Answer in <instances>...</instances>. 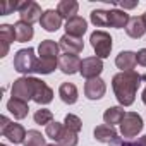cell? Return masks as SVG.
Segmentation results:
<instances>
[{"label": "cell", "mask_w": 146, "mask_h": 146, "mask_svg": "<svg viewBox=\"0 0 146 146\" xmlns=\"http://www.w3.org/2000/svg\"><path fill=\"white\" fill-rule=\"evenodd\" d=\"M62 131H64V124H60V122H57V120L50 122V124L46 125V129H45L46 136H48L50 139H53V141H57V139L60 137Z\"/></svg>", "instance_id": "1f68e13d"}, {"label": "cell", "mask_w": 146, "mask_h": 146, "mask_svg": "<svg viewBox=\"0 0 146 146\" xmlns=\"http://www.w3.org/2000/svg\"><path fill=\"white\" fill-rule=\"evenodd\" d=\"M90 19L96 28H105V26H108V11H102V9L91 11Z\"/></svg>", "instance_id": "f1b7e54d"}, {"label": "cell", "mask_w": 146, "mask_h": 146, "mask_svg": "<svg viewBox=\"0 0 146 146\" xmlns=\"http://www.w3.org/2000/svg\"><path fill=\"white\" fill-rule=\"evenodd\" d=\"M124 115H125V112H124L122 107H110V108L105 110L103 120H105V124H108V125L113 127L115 124H120V122H122Z\"/></svg>", "instance_id": "d4e9b609"}, {"label": "cell", "mask_w": 146, "mask_h": 146, "mask_svg": "<svg viewBox=\"0 0 146 146\" xmlns=\"http://www.w3.org/2000/svg\"><path fill=\"white\" fill-rule=\"evenodd\" d=\"M93 136H95L96 141H100V143H108V144H112L113 141L119 139V137H117V131H115L112 125H108V124L96 125L95 131H93Z\"/></svg>", "instance_id": "5bb4252c"}, {"label": "cell", "mask_w": 146, "mask_h": 146, "mask_svg": "<svg viewBox=\"0 0 146 146\" xmlns=\"http://www.w3.org/2000/svg\"><path fill=\"white\" fill-rule=\"evenodd\" d=\"M136 60H137L139 65L146 67V48H141V50L136 53Z\"/></svg>", "instance_id": "836d02e7"}, {"label": "cell", "mask_w": 146, "mask_h": 146, "mask_svg": "<svg viewBox=\"0 0 146 146\" xmlns=\"http://www.w3.org/2000/svg\"><path fill=\"white\" fill-rule=\"evenodd\" d=\"M14 31H16V41H19V43L29 41L33 38V35H35L33 26L28 24V23H24V21H17L14 24Z\"/></svg>", "instance_id": "7402d4cb"}, {"label": "cell", "mask_w": 146, "mask_h": 146, "mask_svg": "<svg viewBox=\"0 0 146 146\" xmlns=\"http://www.w3.org/2000/svg\"><path fill=\"white\" fill-rule=\"evenodd\" d=\"M143 21H144V24H146V12L143 14Z\"/></svg>", "instance_id": "ab89813d"}, {"label": "cell", "mask_w": 146, "mask_h": 146, "mask_svg": "<svg viewBox=\"0 0 146 146\" xmlns=\"http://www.w3.org/2000/svg\"><path fill=\"white\" fill-rule=\"evenodd\" d=\"M40 24H41V28H43L45 31L53 33V31H57V29L62 26V16H60L57 11L48 9V11L43 12L41 19H40Z\"/></svg>", "instance_id": "7c38bea8"}, {"label": "cell", "mask_w": 146, "mask_h": 146, "mask_svg": "<svg viewBox=\"0 0 146 146\" xmlns=\"http://www.w3.org/2000/svg\"><path fill=\"white\" fill-rule=\"evenodd\" d=\"M58 65L57 58H45V57H40L35 64V72L36 74H50V72L55 70V67Z\"/></svg>", "instance_id": "484cf974"}, {"label": "cell", "mask_w": 146, "mask_h": 146, "mask_svg": "<svg viewBox=\"0 0 146 146\" xmlns=\"http://www.w3.org/2000/svg\"><path fill=\"white\" fill-rule=\"evenodd\" d=\"M78 11H79V4L76 2V0H60L58 5H57V12L62 17H65L67 21L72 19V17H76Z\"/></svg>", "instance_id": "44dd1931"}, {"label": "cell", "mask_w": 146, "mask_h": 146, "mask_svg": "<svg viewBox=\"0 0 146 146\" xmlns=\"http://www.w3.org/2000/svg\"><path fill=\"white\" fill-rule=\"evenodd\" d=\"M144 124L137 112H125L122 122H120V134L124 137H136L143 131Z\"/></svg>", "instance_id": "277c9868"}, {"label": "cell", "mask_w": 146, "mask_h": 146, "mask_svg": "<svg viewBox=\"0 0 146 146\" xmlns=\"http://www.w3.org/2000/svg\"><path fill=\"white\" fill-rule=\"evenodd\" d=\"M7 110L14 115V119L21 120V119H26L28 117V112H29V107L26 102L23 100H17V98H11L7 102Z\"/></svg>", "instance_id": "ffe728a7"}, {"label": "cell", "mask_w": 146, "mask_h": 146, "mask_svg": "<svg viewBox=\"0 0 146 146\" xmlns=\"http://www.w3.org/2000/svg\"><path fill=\"white\" fill-rule=\"evenodd\" d=\"M131 17L125 11H120V9H113V11H108V26L115 28V29H122V28H127Z\"/></svg>", "instance_id": "ac0fdd59"}, {"label": "cell", "mask_w": 146, "mask_h": 146, "mask_svg": "<svg viewBox=\"0 0 146 146\" xmlns=\"http://www.w3.org/2000/svg\"><path fill=\"white\" fill-rule=\"evenodd\" d=\"M137 60H136V53L134 52H120L117 57H115V65L120 69V72H131L134 67H136Z\"/></svg>", "instance_id": "9a60e30c"}, {"label": "cell", "mask_w": 146, "mask_h": 146, "mask_svg": "<svg viewBox=\"0 0 146 146\" xmlns=\"http://www.w3.org/2000/svg\"><path fill=\"white\" fill-rule=\"evenodd\" d=\"M33 86H35L33 102H36L38 105H48V103L53 100V91H52V88H50L45 81L33 78Z\"/></svg>", "instance_id": "ba28073f"}, {"label": "cell", "mask_w": 146, "mask_h": 146, "mask_svg": "<svg viewBox=\"0 0 146 146\" xmlns=\"http://www.w3.org/2000/svg\"><path fill=\"white\" fill-rule=\"evenodd\" d=\"M81 58L78 55H69V53H64L58 57V69L64 72V74H76V72H79L81 69Z\"/></svg>", "instance_id": "8fae6325"}, {"label": "cell", "mask_w": 146, "mask_h": 146, "mask_svg": "<svg viewBox=\"0 0 146 146\" xmlns=\"http://www.w3.org/2000/svg\"><path fill=\"white\" fill-rule=\"evenodd\" d=\"M58 46H60V50H64V53L78 55L84 50V41H83V38H74V36L64 35L58 40Z\"/></svg>", "instance_id": "30bf717a"}, {"label": "cell", "mask_w": 146, "mask_h": 146, "mask_svg": "<svg viewBox=\"0 0 146 146\" xmlns=\"http://www.w3.org/2000/svg\"><path fill=\"white\" fill-rule=\"evenodd\" d=\"M46 146H58V144H55V143H53V144H46Z\"/></svg>", "instance_id": "60d3db41"}, {"label": "cell", "mask_w": 146, "mask_h": 146, "mask_svg": "<svg viewBox=\"0 0 146 146\" xmlns=\"http://www.w3.org/2000/svg\"><path fill=\"white\" fill-rule=\"evenodd\" d=\"M19 16H21V21L28 23V24H35V23H40L43 12H41V7L33 2V0H28V2H21L19 5Z\"/></svg>", "instance_id": "8992f818"}, {"label": "cell", "mask_w": 146, "mask_h": 146, "mask_svg": "<svg viewBox=\"0 0 146 146\" xmlns=\"http://www.w3.org/2000/svg\"><path fill=\"white\" fill-rule=\"evenodd\" d=\"M64 125H65L69 131L76 132V134L83 129V122H81V119H79L78 115H74V113H67V115H65V119H64Z\"/></svg>", "instance_id": "f546056e"}, {"label": "cell", "mask_w": 146, "mask_h": 146, "mask_svg": "<svg viewBox=\"0 0 146 146\" xmlns=\"http://www.w3.org/2000/svg\"><path fill=\"white\" fill-rule=\"evenodd\" d=\"M16 40V31L14 26L11 24H0V43H2V50H0V57H5L9 52V45Z\"/></svg>", "instance_id": "2e32d148"}, {"label": "cell", "mask_w": 146, "mask_h": 146, "mask_svg": "<svg viewBox=\"0 0 146 146\" xmlns=\"http://www.w3.org/2000/svg\"><path fill=\"white\" fill-rule=\"evenodd\" d=\"M112 146H141L139 141H124V139H117L112 143Z\"/></svg>", "instance_id": "e575fe53"}, {"label": "cell", "mask_w": 146, "mask_h": 146, "mask_svg": "<svg viewBox=\"0 0 146 146\" xmlns=\"http://www.w3.org/2000/svg\"><path fill=\"white\" fill-rule=\"evenodd\" d=\"M0 146H5V144H0Z\"/></svg>", "instance_id": "b9f144b4"}, {"label": "cell", "mask_w": 146, "mask_h": 146, "mask_svg": "<svg viewBox=\"0 0 146 146\" xmlns=\"http://www.w3.org/2000/svg\"><path fill=\"white\" fill-rule=\"evenodd\" d=\"M26 129L21 125V124H16V122H12L9 127H7V131L4 132V137H7L11 143H14V144H21V143H24L26 141Z\"/></svg>", "instance_id": "d6986e66"}, {"label": "cell", "mask_w": 146, "mask_h": 146, "mask_svg": "<svg viewBox=\"0 0 146 146\" xmlns=\"http://www.w3.org/2000/svg\"><path fill=\"white\" fill-rule=\"evenodd\" d=\"M86 29H88V23L81 16H76V17H72V19H69L65 23V35H69V36L83 38Z\"/></svg>", "instance_id": "4fadbf2b"}, {"label": "cell", "mask_w": 146, "mask_h": 146, "mask_svg": "<svg viewBox=\"0 0 146 146\" xmlns=\"http://www.w3.org/2000/svg\"><path fill=\"white\" fill-rule=\"evenodd\" d=\"M36 60L38 58L35 57V50L31 46L21 48L14 55V69L17 72H21V74H31V72H35Z\"/></svg>", "instance_id": "7a4b0ae2"}, {"label": "cell", "mask_w": 146, "mask_h": 146, "mask_svg": "<svg viewBox=\"0 0 146 146\" xmlns=\"http://www.w3.org/2000/svg\"><path fill=\"white\" fill-rule=\"evenodd\" d=\"M141 100H143V103L146 105V88L143 90V95H141Z\"/></svg>", "instance_id": "f35d334b"}, {"label": "cell", "mask_w": 146, "mask_h": 146, "mask_svg": "<svg viewBox=\"0 0 146 146\" xmlns=\"http://www.w3.org/2000/svg\"><path fill=\"white\" fill-rule=\"evenodd\" d=\"M125 33H127V36H131L134 40L141 38L146 33V24H144L143 17H137V16L136 17H131V21H129V24L125 28Z\"/></svg>", "instance_id": "603a6c76"}, {"label": "cell", "mask_w": 146, "mask_h": 146, "mask_svg": "<svg viewBox=\"0 0 146 146\" xmlns=\"http://www.w3.org/2000/svg\"><path fill=\"white\" fill-rule=\"evenodd\" d=\"M137 141H139V144H141V146H146V134H144L143 137H139Z\"/></svg>", "instance_id": "74e56055"}, {"label": "cell", "mask_w": 146, "mask_h": 146, "mask_svg": "<svg viewBox=\"0 0 146 146\" xmlns=\"http://www.w3.org/2000/svg\"><path fill=\"white\" fill-rule=\"evenodd\" d=\"M143 79H146V76H139L134 70L119 72V74H115L112 78V88H113L115 98L122 107H129L134 103L137 88H139Z\"/></svg>", "instance_id": "6da1fadb"}, {"label": "cell", "mask_w": 146, "mask_h": 146, "mask_svg": "<svg viewBox=\"0 0 146 146\" xmlns=\"http://www.w3.org/2000/svg\"><path fill=\"white\" fill-rule=\"evenodd\" d=\"M58 50H60V46H58V43H55L53 40H43V41L40 43V46H38L40 57H45V58H57Z\"/></svg>", "instance_id": "cb8c5ba5"}, {"label": "cell", "mask_w": 146, "mask_h": 146, "mask_svg": "<svg viewBox=\"0 0 146 146\" xmlns=\"http://www.w3.org/2000/svg\"><path fill=\"white\" fill-rule=\"evenodd\" d=\"M136 5H137V2H127V4H124V2H122V4H120V7H122V9H134Z\"/></svg>", "instance_id": "8d00e7d4"}, {"label": "cell", "mask_w": 146, "mask_h": 146, "mask_svg": "<svg viewBox=\"0 0 146 146\" xmlns=\"http://www.w3.org/2000/svg\"><path fill=\"white\" fill-rule=\"evenodd\" d=\"M0 122H2V124H0V134L4 136V132L7 131V127H9V125H11L12 122H11V120H9V119H7L5 115H2V117H0Z\"/></svg>", "instance_id": "d590c367"}, {"label": "cell", "mask_w": 146, "mask_h": 146, "mask_svg": "<svg viewBox=\"0 0 146 146\" xmlns=\"http://www.w3.org/2000/svg\"><path fill=\"white\" fill-rule=\"evenodd\" d=\"M21 2H2L0 4V14L2 16H9L14 11H19Z\"/></svg>", "instance_id": "d6a6232c"}, {"label": "cell", "mask_w": 146, "mask_h": 146, "mask_svg": "<svg viewBox=\"0 0 146 146\" xmlns=\"http://www.w3.org/2000/svg\"><path fill=\"white\" fill-rule=\"evenodd\" d=\"M33 119H35V122L40 124V125H48L50 122H53V113H52L48 108H40V110L35 112Z\"/></svg>", "instance_id": "4dcf8cb0"}, {"label": "cell", "mask_w": 146, "mask_h": 146, "mask_svg": "<svg viewBox=\"0 0 146 146\" xmlns=\"http://www.w3.org/2000/svg\"><path fill=\"white\" fill-rule=\"evenodd\" d=\"M103 70V60L98 57H86L81 62V69H79V74L86 79H95L100 78Z\"/></svg>", "instance_id": "52a82bcc"}, {"label": "cell", "mask_w": 146, "mask_h": 146, "mask_svg": "<svg viewBox=\"0 0 146 146\" xmlns=\"http://www.w3.org/2000/svg\"><path fill=\"white\" fill-rule=\"evenodd\" d=\"M90 41H91V46H93V50H95V53H96V57L98 58H107V57H110V52H112V36L107 33V31H102V29H98V31H95V33H91V36H90Z\"/></svg>", "instance_id": "3957f363"}, {"label": "cell", "mask_w": 146, "mask_h": 146, "mask_svg": "<svg viewBox=\"0 0 146 146\" xmlns=\"http://www.w3.org/2000/svg\"><path fill=\"white\" fill-rule=\"evenodd\" d=\"M55 144H58V146H78V134L69 131L64 125V131H62L60 137L55 141Z\"/></svg>", "instance_id": "4316f807"}, {"label": "cell", "mask_w": 146, "mask_h": 146, "mask_svg": "<svg viewBox=\"0 0 146 146\" xmlns=\"http://www.w3.org/2000/svg\"><path fill=\"white\" fill-rule=\"evenodd\" d=\"M24 146H46L45 136H43L40 131H36V129H31V131H28V134H26Z\"/></svg>", "instance_id": "83f0119b"}, {"label": "cell", "mask_w": 146, "mask_h": 146, "mask_svg": "<svg viewBox=\"0 0 146 146\" xmlns=\"http://www.w3.org/2000/svg\"><path fill=\"white\" fill-rule=\"evenodd\" d=\"M12 98H17V100H23V102H29L33 100V91H35V86H33V78L26 76V78H19L14 81L12 84Z\"/></svg>", "instance_id": "5b68a950"}, {"label": "cell", "mask_w": 146, "mask_h": 146, "mask_svg": "<svg viewBox=\"0 0 146 146\" xmlns=\"http://www.w3.org/2000/svg\"><path fill=\"white\" fill-rule=\"evenodd\" d=\"M58 96L64 103L67 105H74L79 98V93H78V88L76 84H72V83H62L60 88H58Z\"/></svg>", "instance_id": "e0dca14e"}, {"label": "cell", "mask_w": 146, "mask_h": 146, "mask_svg": "<svg viewBox=\"0 0 146 146\" xmlns=\"http://www.w3.org/2000/svg\"><path fill=\"white\" fill-rule=\"evenodd\" d=\"M107 93V84L102 78H95V79H88L84 83V95L90 100H100L103 98Z\"/></svg>", "instance_id": "9c48e42d"}]
</instances>
